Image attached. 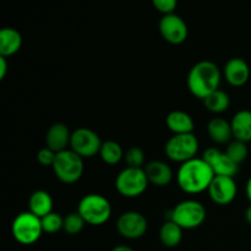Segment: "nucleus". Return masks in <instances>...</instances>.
<instances>
[{
	"mask_svg": "<svg viewBox=\"0 0 251 251\" xmlns=\"http://www.w3.org/2000/svg\"><path fill=\"white\" fill-rule=\"evenodd\" d=\"M183 228L171 220H167L159 229V239L167 248L178 247L183 239Z\"/></svg>",
	"mask_w": 251,
	"mask_h": 251,
	"instance_id": "obj_22",
	"label": "nucleus"
},
{
	"mask_svg": "<svg viewBox=\"0 0 251 251\" xmlns=\"http://www.w3.org/2000/svg\"><path fill=\"white\" fill-rule=\"evenodd\" d=\"M233 137L243 142L251 141V110L243 109L235 113L230 120Z\"/></svg>",
	"mask_w": 251,
	"mask_h": 251,
	"instance_id": "obj_17",
	"label": "nucleus"
},
{
	"mask_svg": "<svg viewBox=\"0 0 251 251\" xmlns=\"http://www.w3.org/2000/svg\"><path fill=\"white\" fill-rule=\"evenodd\" d=\"M7 73V60L5 56L0 55V78H5Z\"/></svg>",
	"mask_w": 251,
	"mask_h": 251,
	"instance_id": "obj_31",
	"label": "nucleus"
},
{
	"mask_svg": "<svg viewBox=\"0 0 251 251\" xmlns=\"http://www.w3.org/2000/svg\"><path fill=\"white\" fill-rule=\"evenodd\" d=\"M168 220L180 226L183 229H195L206 220V208L196 200H185L176 205L168 213Z\"/></svg>",
	"mask_w": 251,
	"mask_h": 251,
	"instance_id": "obj_5",
	"label": "nucleus"
},
{
	"mask_svg": "<svg viewBox=\"0 0 251 251\" xmlns=\"http://www.w3.org/2000/svg\"><path fill=\"white\" fill-rule=\"evenodd\" d=\"M77 212L85 220L86 225L102 226L112 216V205L109 200L100 194H88L80 200Z\"/></svg>",
	"mask_w": 251,
	"mask_h": 251,
	"instance_id": "obj_3",
	"label": "nucleus"
},
{
	"mask_svg": "<svg viewBox=\"0 0 251 251\" xmlns=\"http://www.w3.org/2000/svg\"><path fill=\"white\" fill-rule=\"evenodd\" d=\"M22 36L17 29L2 28L0 31V55L9 58L21 49Z\"/></svg>",
	"mask_w": 251,
	"mask_h": 251,
	"instance_id": "obj_19",
	"label": "nucleus"
},
{
	"mask_svg": "<svg viewBox=\"0 0 251 251\" xmlns=\"http://www.w3.org/2000/svg\"><path fill=\"white\" fill-rule=\"evenodd\" d=\"M124 151H123L122 146L118 142L109 140V141H104L100 147V156L104 163L109 164V166H114L118 164L123 158H124Z\"/></svg>",
	"mask_w": 251,
	"mask_h": 251,
	"instance_id": "obj_24",
	"label": "nucleus"
},
{
	"mask_svg": "<svg viewBox=\"0 0 251 251\" xmlns=\"http://www.w3.org/2000/svg\"><path fill=\"white\" fill-rule=\"evenodd\" d=\"M198 151L199 140L194 135V132L173 135L164 146V152H166L167 157L172 161L179 162V163H184V162L195 158Z\"/></svg>",
	"mask_w": 251,
	"mask_h": 251,
	"instance_id": "obj_8",
	"label": "nucleus"
},
{
	"mask_svg": "<svg viewBox=\"0 0 251 251\" xmlns=\"http://www.w3.org/2000/svg\"><path fill=\"white\" fill-rule=\"evenodd\" d=\"M149 228V222L142 213L127 211L120 215L117 221V230L125 239H139L144 237Z\"/></svg>",
	"mask_w": 251,
	"mask_h": 251,
	"instance_id": "obj_10",
	"label": "nucleus"
},
{
	"mask_svg": "<svg viewBox=\"0 0 251 251\" xmlns=\"http://www.w3.org/2000/svg\"><path fill=\"white\" fill-rule=\"evenodd\" d=\"M159 32L164 41L171 44H181L186 41L189 28L186 22L176 14L163 15L159 21Z\"/></svg>",
	"mask_w": 251,
	"mask_h": 251,
	"instance_id": "obj_11",
	"label": "nucleus"
},
{
	"mask_svg": "<svg viewBox=\"0 0 251 251\" xmlns=\"http://www.w3.org/2000/svg\"><path fill=\"white\" fill-rule=\"evenodd\" d=\"M149 184V179L144 168L126 167L118 174L115 179L117 191L127 199H134L142 195L147 190Z\"/></svg>",
	"mask_w": 251,
	"mask_h": 251,
	"instance_id": "obj_7",
	"label": "nucleus"
},
{
	"mask_svg": "<svg viewBox=\"0 0 251 251\" xmlns=\"http://www.w3.org/2000/svg\"><path fill=\"white\" fill-rule=\"evenodd\" d=\"M124 159L126 162L127 167H131V168H144L142 166L145 164V153L140 147H130L125 152Z\"/></svg>",
	"mask_w": 251,
	"mask_h": 251,
	"instance_id": "obj_28",
	"label": "nucleus"
},
{
	"mask_svg": "<svg viewBox=\"0 0 251 251\" xmlns=\"http://www.w3.org/2000/svg\"><path fill=\"white\" fill-rule=\"evenodd\" d=\"M53 172L56 179L64 184H74L81 179L83 174V158L73 150H65L56 153L53 164Z\"/></svg>",
	"mask_w": 251,
	"mask_h": 251,
	"instance_id": "obj_4",
	"label": "nucleus"
},
{
	"mask_svg": "<svg viewBox=\"0 0 251 251\" xmlns=\"http://www.w3.org/2000/svg\"><path fill=\"white\" fill-rule=\"evenodd\" d=\"M207 132L210 139L216 144H229L233 137L230 122L223 118H213L207 125Z\"/></svg>",
	"mask_w": 251,
	"mask_h": 251,
	"instance_id": "obj_20",
	"label": "nucleus"
},
{
	"mask_svg": "<svg viewBox=\"0 0 251 251\" xmlns=\"http://www.w3.org/2000/svg\"><path fill=\"white\" fill-rule=\"evenodd\" d=\"M149 183L163 188L171 184L173 179V171L171 167L162 161H151L144 167Z\"/></svg>",
	"mask_w": 251,
	"mask_h": 251,
	"instance_id": "obj_16",
	"label": "nucleus"
},
{
	"mask_svg": "<svg viewBox=\"0 0 251 251\" xmlns=\"http://www.w3.org/2000/svg\"><path fill=\"white\" fill-rule=\"evenodd\" d=\"M71 134L68 126L63 123H55L48 129L46 134V147L50 149L55 153L68 150L70 146Z\"/></svg>",
	"mask_w": 251,
	"mask_h": 251,
	"instance_id": "obj_15",
	"label": "nucleus"
},
{
	"mask_svg": "<svg viewBox=\"0 0 251 251\" xmlns=\"http://www.w3.org/2000/svg\"><path fill=\"white\" fill-rule=\"evenodd\" d=\"M102 144L98 134L88 127H78L71 134L70 150L82 158H92L100 154Z\"/></svg>",
	"mask_w": 251,
	"mask_h": 251,
	"instance_id": "obj_9",
	"label": "nucleus"
},
{
	"mask_svg": "<svg viewBox=\"0 0 251 251\" xmlns=\"http://www.w3.org/2000/svg\"><path fill=\"white\" fill-rule=\"evenodd\" d=\"M244 215H245V221H247V222L251 226V203L250 206H248L247 210H245Z\"/></svg>",
	"mask_w": 251,
	"mask_h": 251,
	"instance_id": "obj_34",
	"label": "nucleus"
},
{
	"mask_svg": "<svg viewBox=\"0 0 251 251\" xmlns=\"http://www.w3.org/2000/svg\"><path fill=\"white\" fill-rule=\"evenodd\" d=\"M226 153H227V156L229 157L234 163H237L238 166H240V164L248 158L249 149H248L247 146V142L239 141V140H234V141L228 144L227 150H226Z\"/></svg>",
	"mask_w": 251,
	"mask_h": 251,
	"instance_id": "obj_25",
	"label": "nucleus"
},
{
	"mask_svg": "<svg viewBox=\"0 0 251 251\" xmlns=\"http://www.w3.org/2000/svg\"><path fill=\"white\" fill-rule=\"evenodd\" d=\"M112 251H135L132 248L127 247V245H117L112 249Z\"/></svg>",
	"mask_w": 251,
	"mask_h": 251,
	"instance_id": "obj_32",
	"label": "nucleus"
},
{
	"mask_svg": "<svg viewBox=\"0 0 251 251\" xmlns=\"http://www.w3.org/2000/svg\"><path fill=\"white\" fill-rule=\"evenodd\" d=\"M222 73L217 64L211 60L196 63L189 71L186 83L193 96L203 100L208 95L220 88Z\"/></svg>",
	"mask_w": 251,
	"mask_h": 251,
	"instance_id": "obj_2",
	"label": "nucleus"
},
{
	"mask_svg": "<svg viewBox=\"0 0 251 251\" xmlns=\"http://www.w3.org/2000/svg\"><path fill=\"white\" fill-rule=\"evenodd\" d=\"M55 157V152L51 151L48 147H44V149L39 150L38 153H37V161H38V163L42 164L43 167H53Z\"/></svg>",
	"mask_w": 251,
	"mask_h": 251,
	"instance_id": "obj_29",
	"label": "nucleus"
},
{
	"mask_svg": "<svg viewBox=\"0 0 251 251\" xmlns=\"http://www.w3.org/2000/svg\"><path fill=\"white\" fill-rule=\"evenodd\" d=\"M245 191H247V198H248V200H249L250 203H251V176H250L249 179H248L247 186H245Z\"/></svg>",
	"mask_w": 251,
	"mask_h": 251,
	"instance_id": "obj_33",
	"label": "nucleus"
},
{
	"mask_svg": "<svg viewBox=\"0 0 251 251\" xmlns=\"http://www.w3.org/2000/svg\"><path fill=\"white\" fill-rule=\"evenodd\" d=\"M86 222L78 212H71L64 217V227L63 230L66 234L76 235L82 232Z\"/></svg>",
	"mask_w": 251,
	"mask_h": 251,
	"instance_id": "obj_26",
	"label": "nucleus"
},
{
	"mask_svg": "<svg viewBox=\"0 0 251 251\" xmlns=\"http://www.w3.org/2000/svg\"><path fill=\"white\" fill-rule=\"evenodd\" d=\"M213 178L215 173L212 168L202 157H195L181 163L176 174L179 188L186 194H200L208 190Z\"/></svg>",
	"mask_w": 251,
	"mask_h": 251,
	"instance_id": "obj_1",
	"label": "nucleus"
},
{
	"mask_svg": "<svg viewBox=\"0 0 251 251\" xmlns=\"http://www.w3.org/2000/svg\"><path fill=\"white\" fill-rule=\"evenodd\" d=\"M167 127L174 135L191 134L194 131V120L186 112L173 110L166 118Z\"/></svg>",
	"mask_w": 251,
	"mask_h": 251,
	"instance_id": "obj_18",
	"label": "nucleus"
},
{
	"mask_svg": "<svg viewBox=\"0 0 251 251\" xmlns=\"http://www.w3.org/2000/svg\"><path fill=\"white\" fill-rule=\"evenodd\" d=\"M42 221V228H43L44 233L48 234H55L59 230H63L64 227V217H61L59 213L50 212L49 215L44 216L41 218Z\"/></svg>",
	"mask_w": 251,
	"mask_h": 251,
	"instance_id": "obj_27",
	"label": "nucleus"
},
{
	"mask_svg": "<svg viewBox=\"0 0 251 251\" xmlns=\"http://www.w3.org/2000/svg\"><path fill=\"white\" fill-rule=\"evenodd\" d=\"M15 240L22 245H32L39 240L43 234L41 218L32 212H21L15 217L11 226Z\"/></svg>",
	"mask_w": 251,
	"mask_h": 251,
	"instance_id": "obj_6",
	"label": "nucleus"
},
{
	"mask_svg": "<svg viewBox=\"0 0 251 251\" xmlns=\"http://www.w3.org/2000/svg\"><path fill=\"white\" fill-rule=\"evenodd\" d=\"M152 4H153L154 9L158 10L159 12L168 15L173 14L176 4H178V0H152Z\"/></svg>",
	"mask_w": 251,
	"mask_h": 251,
	"instance_id": "obj_30",
	"label": "nucleus"
},
{
	"mask_svg": "<svg viewBox=\"0 0 251 251\" xmlns=\"http://www.w3.org/2000/svg\"><path fill=\"white\" fill-rule=\"evenodd\" d=\"M207 193L213 202L220 206H227L237 198L238 186L232 176H215Z\"/></svg>",
	"mask_w": 251,
	"mask_h": 251,
	"instance_id": "obj_12",
	"label": "nucleus"
},
{
	"mask_svg": "<svg viewBox=\"0 0 251 251\" xmlns=\"http://www.w3.org/2000/svg\"><path fill=\"white\" fill-rule=\"evenodd\" d=\"M202 158L210 164L212 168L215 176H232L234 178L239 172V166L232 161L227 156L226 152H222L221 150L216 147H210L206 150L202 154Z\"/></svg>",
	"mask_w": 251,
	"mask_h": 251,
	"instance_id": "obj_13",
	"label": "nucleus"
},
{
	"mask_svg": "<svg viewBox=\"0 0 251 251\" xmlns=\"http://www.w3.org/2000/svg\"><path fill=\"white\" fill-rule=\"evenodd\" d=\"M202 102L203 105L206 107V109L210 110L211 113L220 114V113L226 112V110L229 108L230 98L227 92H225V91L218 88L217 91H215V92H212L211 95H208Z\"/></svg>",
	"mask_w": 251,
	"mask_h": 251,
	"instance_id": "obj_23",
	"label": "nucleus"
},
{
	"mask_svg": "<svg viewBox=\"0 0 251 251\" xmlns=\"http://www.w3.org/2000/svg\"><path fill=\"white\" fill-rule=\"evenodd\" d=\"M223 75L230 86L242 87L249 81L250 68L244 59L232 58L226 63Z\"/></svg>",
	"mask_w": 251,
	"mask_h": 251,
	"instance_id": "obj_14",
	"label": "nucleus"
},
{
	"mask_svg": "<svg viewBox=\"0 0 251 251\" xmlns=\"http://www.w3.org/2000/svg\"><path fill=\"white\" fill-rule=\"evenodd\" d=\"M28 211L42 218L53 212V199L50 194L44 190H37L29 196Z\"/></svg>",
	"mask_w": 251,
	"mask_h": 251,
	"instance_id": "obj_21",
	"label": "nucleus"
}]
</instances>
